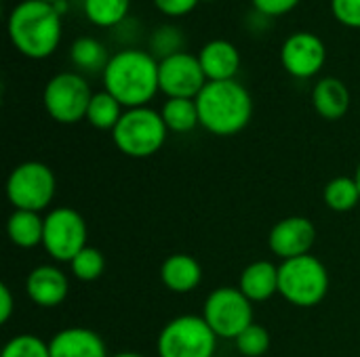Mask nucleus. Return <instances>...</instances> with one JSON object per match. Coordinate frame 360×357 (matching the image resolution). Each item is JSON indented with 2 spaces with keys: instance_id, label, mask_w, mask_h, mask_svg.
I'll list each match as a JSON object with an SVG mask.
<instances>
[{
  "instance_id": "1",
  "label": "nucleus",
  "mask_w": 360,
  "mask_h": 357,
  "mask_svg": "<svg viewBox=\"0 0 360 357\" xmlns=\"http://www.w3.org/2000/svg\"><path fill=\"white\" fill-rule=\"evenodd\" d=\"M108 90L124 109L146 107L160 90L158 61L143 48H120L114 53L101 74Z\"/></svg>"
},
{
  "instance_id": "2",
  "label": "nucleus",
  "mask_w": 360,
  "mask_h": 357,
  "mask_svg": "<svg viewBox=\"0 0 360 357\" xmlns=\"http://www.w3.org/2000/svg\"><path fill=\"white\" fill-rule=\"evenodd\" d=\"M200 126L217 137H232L253 118V97L236 80L207 82L196 97Z\"/></svg>"
},
{
  "instance_id": "3",
  "label": "nucleus",
  "mask_w": 360,
  "mask_h": 357,
  "mask_svg": "<svg viewBox=\"0 0 360 357\" xmlns=\"http://www.w3.org/2000/svg\"><path fill=\"white\" fill-rule=\"evenodd\" d=\"M8 38L21 55L44 59L59 46L61 15L49 2L23 0L8 15Z\"/></svg>"
},
{
  "instance_id": "4",
  "label": "nucleus",
  "mask_w": 360,
  "mask_h": 357,
  "mask_svg": "<svg viewBox=\"0 0 360 357\" xmlns=\"http://www.w3.org/2000/svg\"><path fill=\"white\" fill-rule=\"evenodd\" d=\"M329 286V269L314 255L289 259L278 265V295L295 307L310 309L321 305Z\"/></svg>"
},
{
  "instance_id": "5",
  "label": "nucleus",
  "mask_w": 360,
  "mask_h": 357,
  "mask_svg": "<svg viewBox=\"0 0 360 357\" xmlns=\"http://www.w3.org/2000/svg\"><path fill=\"white\" fill-rule=\"evenodd\" d=\"M169 128L160 112L152 107H133L124 109L118 124L112 130V141L129 158L146 160L158 154L167 141Z\"/></svg>"
},
{
  "instance_id": "6",
  "label": "nucleus",
  "mask_w": 360,
  "mask_h": 357,
  "mask_svg": "<svg viewBox=\"0 0 360 357\" xmlns=\"http://www.w3.org/2000/svg\"><path fill=\"white\" fill-rule=\"evenodd\" d=\"M217 351V335L202 316L186 314L169 320L158 339V357H213Z\"/></svg>"
},
{
  "instance_id": "7",
  "label": "nucleus",
  "mask_w": 360,
  "mask_h": 357,
  "mask_svg": "<svg viewBox=\"0 0 360 357\" xmlns=\"http://www.w3.org/2000/svg\"><path fill=\"white\" fill-rule=\"evenodd\" d=\"M4 189L13 210L42 213L55 200L57 179L49 164L30 160L17 164L11 170Z\"/></svg>"
},
{
  "instance_id": "8",
  "label": "nucleus",
  "mask_w": 360,
  "mask_h": 357,
  "mask_svg": "<svg viewBox=\"0 0 360 357\" xmlns=\"http://www.w3.org/2000/svg\"><path fill=\"white\" fill-rule=\"evenodd\" d=\"M93 99V90L82 74L59 72L42 90V105L46 114L59 124H76L86 120V109Z\"/></svg>"
},
{
  "instance_id": "9",
  "label": "nucleus",
  "mask_w": 360,
  "mask_h": 357,
  "mask_svg": "<svg viewBox=\"0 0 360 357\" xmlns=\"http://www.w3.org/2000/svg\"><path fill=\"white\" fill-rule=\"evenodd\" d=\"M89 227L84 217L70 208L57 206L44 217V236L42 248L53 261L70 263L82 248H86Z\"/></svg>"
},
{
  "instance_id": "10",
  "label": "nucleus",
  "mask_w": 360,
  "mask_h": 357,
  "mask_svg": "<svg viewBox=\"0 0 360 357\" xmlns=\"http://www.w3.org/2000/svg\"><path fill=\"white\" fill-rule=\"evenodd\" d=\"M202 318L217 339L234 341L253 324V303L236 286H221L207 297L202 305Z\"/></svg>"
},
{
  "instance_id": "11",
  "label": "nucleus",
  "mask_w": 360,
  "mask_h": 357,
  "mask_svg": "<svg viewBox=\"0 0 360 357\" xmlns=\"http://www.w3.org/2000/svg\"><path fill=\"white\" fill-rule=\"evenodd\" d=\"M207 82L198 55L184 50L158 61V84L167 99H196Z\"/></svg>"
},
{
  "instance_id": "12",
  "label": "nucleus",
  "mask_w": 360,
  "mask_h": 357,
  "mask_svg": "<svg viewBox=\"0 0 360 357\" xmlns=\"http://www.w3.org/2000/svg\"><path fill=\"white\" fill-rule=\"evenodd\" d=\"M325 59H327L325 42L312 32L291 34L281 48V63L295 78L316 76L323 69Z\"/></svg>"
},
{
  "instance_id": "13",
  "label": "nucleus",
  "mask_w": 360,
  "mask_h": 357,
  "mask_svg": "<svg viewBox=\"0 0 360 357\" xmlns=\"http://www.w3.org/2000/svg\"><path fill=\"white\" fill-rule=\"evenodd\" d=\"M316 242V227L308 217H285L281 219L268 236V246L274 257L281 261L297 259L304 255H310L312 246Z\"/></svg>"
},
{
  "instance_id": "14",
  "label": "nucleus",
  "mask_w": 360,
  "mask_h": 357,
  "mask_svg": "<svg viewBox=\"0 0 360 357\" xmlns=\"http://www.w3.org/2000/svg\"><path fill=\"white\" fill-rule=\"evenodd\" d=\"M25 295L34 305L53 309L68 299L70 280L57 265H38L25 278Z\"/></svg>"
},
{
  "instance_id": "15",
  "label": "nucleus",
  "mask_w": 360,
  "mask_h": 357,
  "mask_svg": "<svg viewBox=\"0 0 360 357\" xmlns=\"http://www.w3.org/2000/svg\"><path fill=\"white\" fill-rule=\"evenodd\" d=\"M51 357H110L105 341L91 328L70 326L55 332L49 341Z\"/></svg>"
},
{
  "instance_id": "16",
  "label": "nucleus",
  "mask_w": 360,
  "mask_h": 357,
  "mask_svg": "<svg viewBox=\"0 0 360 357\" xmlns=\"http://www.w3.org/2000/svg\"><path fill=\"white\" fill-rule=\"evenodd\" d=\"M198 61H200L202 72L209 82L234 80V76L240 67V53L230 40L215 38V40H209L200 48Z\"/></svg>"
},
{
  "instance_id": "17",
  "label": "nucleus",
  "mask_w": 360,
  "mask_h": 357,
  "mask_svg": "<svg viewBox=\"0 0 360 357\" xmlns=\"http://www.w3.org/2000/svg\"><path fill=\"white\" fill-rule=\"evenodd\" d=\"M160 282L169 292H175V295L194 292L202 282V265L192 255L175 252L162 261Z\"/></svg>"
},
{
  "instance_id": "18",
  "label": "nucleus",
  "mask_w": 360,
  "mask_h": 357,
  "mask_svg": "<svg viewBox=\"0 0 360 357\" xmlns=\"http://www.w3.org/2000/svg\"><path fill=\"white\" fill-rule=\"evenodd\" d=\"M238 290L251 303L270 301L278 295V265L264 259L249 263L238 278Z\"/></svg>"
},
{
  "instance_id": "19",
  "label": "nucleus",
  "mask_w": 360,
  "mask_h": 357,
  "mask_svg": "<svg viewBox=\"0 0 360 357\" xmlns=\"http://www.w3.org/2000/svg\"><path fill=\"white\" fill-rule=\"evenodd\" d=\"M312 105L321 118L340 120L350 109V90L335 76L321 78L312 88Z\"/></svg>"
},
{
  "instance_id": "20",
  "label": "nucleus",
  "mask_w": 360,
  "mask_h": 357,
  "mask_svg": "<svg viewBox=\"0 0 360 357\" xmlns=\"http://www.w3.org/2000/svg\"><path fill=\"white\" fill-rule=\"evenodd\" d=\"M6 236H8L11 244H15L17 248H23V250L42 246L44 217H40V213L13 210L6 219Z\"/></svg>"
},
{
  "instance_id": "21",
  "label": "nucleus",
  "mask_w": 360,
  "mask_h": 357,
  "mask_svg": "<svg viewBox=\"0 0 360 357\" xmlns=\"http://www.w3.org/2000/svg\"><path fill=\"white\" fill-rule=\"evenodd\" d=\"M110 57L112 55H108V48L93 36H80L70 46L72 63L84 74H95V72L103 74Z\"/></svg>"
},
{
  "instance_id": "22",
  "label": "nucleus",
  "mask_w": 360,
  "mask_h": 357,
  "mask_svg": "<svg viewBox=\"0 0 360 357\" xmlns=\"http://www.w3.org/2000/svg\"><path fill=\"white\" fill-rule=\"evenodd\" d=\"M323 200L329 210L333 213H350L360 204V191L354 177L340 175L333 177L325 189H323Z\"/></svg>"
},
{
  "instance_id": "23",
  "label": "nucleus",
  "mask_w": 360,
  "mask_h": 357,
  "mask_svg": "<svg viewBox=\"0 0 360 357\" xmlns=\"http://www.w3.org/2000/svg\"><path fill=\"white\" fill-rule=\"evenodd\" d=\"M160 116L169 133H190L200 124L196 99H167Z\"/></svg>"
},
{
  "instance_id": "24",
  "label": "nucleus",
  "mask_w": 360,
  "mask_h": 357,
  "mask_svg": "<svg viewBox=\"0 0 360 357\" xmlns=\"http://www.w3.org/2000/svg\"><path fill=\"white\" fill-rule=\"evenodd\" d=\"M122 114H124V107L118 103V99H114L108 90H99V93H93V99L86 109V122L97 130L112 133Z\"/></svg>"
},
{
  "instance_id": "25",
  "label": "nucleus",
  "mask_w": 360,
  "mask_h": 357,
  "mask_svg": "<svg viewBox=\"0 0 360 357\" xmlns=\"http://www.w3.org/2000/svg\"><path fill=\"white\" fill-rule=\"evenodd\" d=\"M131 0H82L86 19L101 27H116L129 17Z\"/></svg>"
},
{
  "instance_id": "26",
  "label": "nucleus",
  "mask_w": 360,
  "mask_h": 357,
  "mask_svg": "<svg viewBox=\"0 0 360 357\" xmlns=\"http://www.w3.org/2000/svg\"><path fill=\"white\" fill-rule=\"evenodd\" d=\"M184 42L186 36L177 25L171 23H162L158 25L152 34H150V44H148V53L156 59L162 61L167 57H173L177 53H184Z\"/></svg>"
},
{
  "instance_id": "27",
  "label": "nucleus",
  "mask_w": 360,
  "mask_h": 357,
  "mask_svg": "<svg viewBox=\"0 0 360 357\" xmlns=\"http://www.w3.org/2000/svg\"><path fill=\"white\" fill-rule=\"evenodd\" d=\"M72 276L80 282H95L105 271V257L99 248L86 246L70 261Z\"/></svg>"
},
{
  "instance_id": "28",
  "label": "nucleus",
  "mask_w": 360,
  "mask_h": 357,
  "mask_svg": "<svg viewBox=\"0 0 360 357\" xmlns=\"http://www.w3.org/2000/svg\"><path fill=\"white\" fill-rule=\"evenodd\" d=\"M234 345L243 357H264L270 349V332L262 324H251L236 339Z\"/></svg>"
},
{
  "instance_id": "29",
  "label": "nucleus",
  "mask_w": 360,
  "mask_h": 357,
  "mask_svg": "<svg viewBox=\"0 0 360 357\" xmlns=\"http://www.w3.org/2000/svg\"><path fill=\"white\" fill-rule=\"evenodd\" d=\"M0 357H51L49 341L36 335H15L2 347Z\"/></svg>"
},
{
  "instance_id": "30",
  "label": "nucleus",
  "mask_w": 360,
  "mask_h": 357,
  "mask_svg": "<svg viewBox=\"0 0 360 357\" xmlns=\"http://www.w3.org/2000/svg\"><path fill=\"white\" fill-rule=\"evenodd\" d=\"M331 11L344 25L360 27V0H331Z\"/></svg>"
},
{
  "instance_id": "31",
  "label": "nucleus",
  "mask_w": 360,
  "mask_h": 357,
  "mask_svg": "<svg viewBox=\"0 0 360 357\" xmlns=\"http://www.w3.org/2000/svg\"><path fill=\"white\" fill-rule=\"evenodd\" d=\"M255 11L262 13L264 17H278V15H285L289 11H293L300 0H251Z\"/></svg>"
},
{
  "instance_id": "32",
  "label": "nucleus",
  "mask_w": 360,
  "mask_h": 357,
  "mask_svg": "<svg viewBox=\"0 0 360 357\" xmlns=\"http://www.w3.org/2000/svg\"><path fill=\"white\" fill-rule=\"evenodd\" d=\"M198 2L200 0H154L156 8L169 17H181V15L192 13Z\"/></svg>"
},
{
  "instance_id": "33",
  "label": "nucleus",
  "mask_w": 360,
  "mask_h": 357,
  "mask_svg": "<svg viewBox=\"0 0 360 357\" xmlns=\"http://www.w3.org/2000/svg\"><path fill=\"white\" fill-rule=\"evenodd\" d=\"M15 311V303H13V292L6 284H0V322L8 324L11 316Z\"/></svg>"
},
{
  "instance_id": "34",
  "label": "nucleus",
  "mask_w": 360,
  "mask_h": 357,
  "mask_svg": "<svg viewBox=\"0 0 360 357\" xmlns=\"http://www.w3.org/2000/svg\"><path fill=\"white\" fill-rule=\"evenodd\" d=\"M53 6H55V11H57L59 15H65V13H68V0H57Z\"/></svg>"
},
{
  "instance_id": "35",
  "label": "nucleus",
  "mask_w": 360,
  "mask_h": 357,
  "mask_svg": "<svg viewBox=\"0 0 360 357\" xmlns=\"http://www.w3.org/2000/svg\"><path fill=\"white\" fill-rule=\"evenodd\" d=\"M110 357H146L143 353H137V351H120V353H114Z\"/></svg>"
},
{
  "instance_id": "36",
  "label": "nucleus",
  "mask_w": 360,
  "mask_h": 357,
  "mask_svg": "<svg viewBox=\"0 0 360 357\" xmlns=\"http://www.w3.org/2000/svg\"><path fill=\"white\" fill-rule=\"evenodd\" d=\"M354 181H356V185H359V191H360V162H359V166H356V170H354Z\"/></svg>"
},
{
  "instance_id": "37",
  "label": "nucleus",
  "mask_w": 360,
  "mask_h": 357,
  "mask_svg": "<svg viewBox=\"0 0 360 357\" xmlns=\"http://www.w3.org/2000/svg\"><path fill=\"white\" fill-rule=\"evenodd\" d=\"M42 2H49V4H55L57 0H42Z\"/></svg>"
},
{
  "instance_id": "38",
  "label": "nucleus",
  "mask_w": 360,
  "mask_h": 357,
  "mask_svg": "<svg viewBox=\"0 0 360 357\" xmlns=\"http://www.w3.org/2000/svg\"><path fill=\"white\" fill-rule=\"evenodd\" d=\"M202 2H211V0H202Z\"/></svg>"
}]
</instances>
